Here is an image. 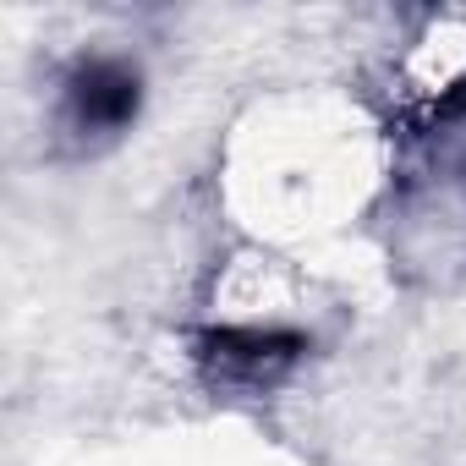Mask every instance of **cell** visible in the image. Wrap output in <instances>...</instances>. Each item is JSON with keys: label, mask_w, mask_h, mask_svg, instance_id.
Returning <instances> with one entry per match:
<instances>
[{"label": "cell", "mask_w": 466, "mask_h": 466, "mask_svg": "<svg viewBox=\"0 0 466 466\" xmlns=\"http://www.w3.org/2000/svg\"><path fill=\"white\" fill-rule=\"evenodd\" d=\"M297 351H302V340L275 335V329H219L203 340V362L225 384H269L291 368Z\"/></svg>", "instance_id": "2"}, {"label": "cell", "mask_w": 466, "mask_h": 466, "mask_svg": "<svg viewBox=\"0 0 466 466\" xmlns=\"http://www.w3.org/2000/svg\"><path fill=\"white\" fill-rule=\"evenodd\" d=\"M137 72L127 61H88L66 83V116L77 132H121L137 116Z\"/></svg>", "instance_id": "1"}]
</instances>
